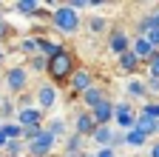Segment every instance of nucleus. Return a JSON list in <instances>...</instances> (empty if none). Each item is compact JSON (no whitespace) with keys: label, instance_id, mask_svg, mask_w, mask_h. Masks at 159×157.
I'll return each instance as SVG.
<instances>
[{"label":"nucleus","instance_id":"obj_21","mask_svg":"<svg viewBox=\"0 0 159 157\" xmlns=\"http://www.w3.org/2000/svg\"><path fill=\"white\" fill-rule=\"evenodd\" d=\"M136 129L148 137H153V134H159V120H153L148 114H136Z\"/></svg>","mask_w":159,"mask_h":157},{"label":"nucleus","instance_id":"obj_37","mask_svg":"<svg viewBox=\"0 0 159 157\" xmlns=\"http://www.w3.org/2000/svg\"><path fill=\"white\" fill-rule=\"evenodd\" d=\"M68 6H71L74 12H80V9H88L91 3H88V0H71V3H68Z\"/></svg>","mask_w":159,"mask_h":157},{"label":"nucleus","instance_id":"obj_19","mask_svg":"<svg viewBox=\"0 0 159 157\" xmlns=\"http://www.w3.org/2000/svg\"><path fill=\"white\" fill-rule=\"evenodd\" d=\"M46 129L57 137V143H60V140L66 143V140H68V134H71V131H68V123L63 120V117H54V120H48V123H46Z\"/></svg>","mask_w":159,"mask_h":157},{"label":"nucleus","instance_id":"obj_20","mask_svg":"<svg viewBox=\"0 0 159 157\" xmlns=\"http://www.w3.org/2000/svg\"><path fill=\"white\" fill-rule=\"evenodd\" d=\"M114 134H116V129H111V126H99V129L94 131V137H91V140H94L99 149H108V146L114 143Z\"/></svg>","mask_w":159,"mask_h":157},{"label":"nucleus","instance_id":"obj_29","mask_svg":"<svg viewBox=\"0 0 159 157\" xmlns=\"http://www.w3.org/2000/svg\"><path fill=\"white\" fill-rule=\"evenodd\" d=\"M9 157H20V154H26V143L23 140H9V146L3 149Z\"/></svg>","mask_w":159,"mask_h":157},{"label":"nucleus","instance_id":"obj_16","mask_svg":"<svg viewBox=\"0 0 159 157\" xmlns=\"http://www.w3.org/2000/svg\"><path fill=\"white\" fill-rule=\"evenodd\" d=\"M63 146H66V154H63V157H83V154H85V151H83L85 137H80L77 131H71V134H68V140H66Z\"/></svg>","mask_w":159,"mask_h":157},{"label":"nucleus","instance_id":"obj_36","mask_svg":"<svg viewBox=\"0 0 159 157\" xmlns=\"http://www.w3.org/2000/svg\"><path fill=\"white\" fill-rule=\"evenodd\" d=\"M145 40H148V43H151V46H153V49L159 52V29H153V32H148V34H145Z\"/></svg>","mask_w":159,"mask_h":157},{"label":"nucleus","instance_id":"obj_17","mask_svg":"<svg viewBox=\"0 0 159 157\" xmlns=\"http://www.w3.org/2000/svg\"><path fill=\"white\" fill-rule=\"evenodd\" d=\"M131 52H134V54H136L142 63H148L151 57H153V52H156V49H153V46L145 40V37H134V43H131Z\"/></svg>","mask_w":159,"mask_h":157},{"label":"nucleus","instance_id":"obj_11","mask_svg":"<svg viewBox=\"0 0 159 157\" xmlns=\"http://www.w3.org/2000/svg\"><path fill=\"white\" fill-rule=\"evenodd\" d=\"M97 129H99V126H97V120L91 117L88 109H85V111H80V114L74 117V131H77L80 137H85V140H88V137H94Z\"/></svg>","mask_w":159,"mask_h":157},{"label":"nucleus","instance_id":"obj_22","mask_svg":"<svg viewBox=\"0 0 159 157\" xmlns=\"http://www.w3.org/2000/svg\"><path fill=\"white\" fill-rule=\"evenodd\" d=\"M11 9H14L17 14H23V17H34V14H37L40 9H43V6H40L37 0H17V3H14Z\"/></svg>","mask_w":159,"mask_h":157},{"label":"nucleus","instance_id":"obj_32","mask_svg":"<svg viewBox=\"0 0 159 157\" xmlns=\"http://www.w3.org/2000/svg\"><path fill=\"white\" fill-rule=\"evenodd\" d=\"M145 89H148V97H151V100H159V77H148V80H145Z\"/></svg>","mask_w":159,"mask_h":157},{"label":"nucleus","instance_id":"obj_28","mask_svg":"<svg viewBox=\"0 0 159 157\" xmlns=\"http://www.w3.org/2000/svg\"><path fill=\"white\" fill-rule=\"evenodd\" d=\"M0 129H3V134L9 137V140H23V126L20 123H3Z\"/></svg>","mask_w":159,"mask_h":157},{"label":"nucleus","instance_id":"obj_10","mask_svg":"<svg viewBox=\"0 0 159 157\" xmlns=\"http://www.w3.org/2000/svg\"><path fill=\"white\" fill-rule=\"evenodd\" d=\"M91 117L97 120V126H111V123H114V117H116V103L108 97V100H102L99 106L91 109Z\"/></svg>","mask_w":159,"mask_h":157},{"label":"nucleus","instance_id":"obj_18","mask_svg":"<svg viewBox=\"0 0 159 157\" xmlns=\"http://www.w3.org/2000/svg\"><path fill=\"white\" fill-rule=\"evenodd\" d=\"M102 100H108V91H105L102 86H94V89H88V91L83 94V106H85L88 111H91L94 106H99Z\"/></svg>","mask_w":159,"mask_h":157},{"label":"nucleus","instance_id":"obj_38","mask_svg":"<svg viewBox=\"0 0 159 157\" xmlns=\"http://www.w3.org/2000/svg\"><path fill=\"white\" fill-rule=\"evenodd\" d=\"M97 157H116V151L108 146V149H97Z\"/></svg>","mask_w":159,"mask_h":157},{"label":"nucleus","instance_id":"obj_35","mask_svg":"<svg viewBox=\"0 0 159 157\" xmlns=\"http://www.w3.org/2000/svg\"><path fill=\"white\" fill-rule=\"evenodd\" d=\"M122 146H128V143H125V131H119V129H116V134H114V143H111V149L116 151V149H122Z\"/></svg>","mask_w":159,"mask_h":157},{"label":"nucleus","instance_id":"obj_30","mask_svg":"<svg viewBox=\"0 0 159 157\" xmlns=\"http://www.w3.org/2000/svg\"><path fill=\"white\" fill-rule=\"evenodd\" d=\"M139 114H148V117H153V120H159V100L142 103V106H139Z\"/></svg>","mask_w":159,"mask_h":157},{"label":"nucleus","instance_id":"obj_26","mask_svg":"<svg viewBox=\"0 0 159 157\" xmlns=\"http://www.w3.org/2000/svg\"><path fill=\"white\" fill-rule=\"evenodd\" d=\"M17 49L23 52V54H29V57H34V54H40V49H37V40H34V34H29V37H23V40L17 43Z\"/></svg>","mask_w":159,"mask_h":157},{"label":"nucleus","instance_id":"obj_13","mask_svg":"<svg viewBox=\"0 0 159 157\" xmlns=\"http://www.w3.org/2000/svg\"><path fill=\"white\" fill-rule=\"evenodd\" d=\"M116 69L122 71V74H136L139 69H142V60H139L134 52H125V54L116 57Z\"/></svg>","mask_w":159,"mask_h":157},{"label":"nucleus","instance_id":"obj_41","mask_svg":"<svg viewBox=\"0 0 159 157\" xmlns=\"http://www.w3.org/2000/svg\"><path fill=\"white\" fill-rule=\"evenodd\" d=\"M3 60H6V49L0 46V63H3Z\"/></svg>","mask_w":159,"mask_h":157},{"label":"nucleus","instance_id":"obj_40","mask_svg":"<svg viewBox=\"0 0 159 157\" xmlns=\"http://www.w3.org/2000/svg\"><path fill=\"white\" fill-rule=\"evenodd\" d=\"M148 154H151V157H159V140L151 143V151H148Z\"/></svg>","mask_w":159,"mask_h":157},{"label":"nucleus","instance_id":"obj_24","mask_svg":"<svg viewBox=\"0 0 159 157\" xmlns=\"http://www.w3.org/2000/svg\"><path fill=\"white\" fill-rule=\"evenodd\" d=\"M26 69L34 71V74H46V71H48V60H46L43 54H34V57H29V60H26Z\"/></svg>","mask_w":159,"mask_h":157},{"label":"nucleus","instance_id":"obj_5","mask_svg":"<svg viewBox=\"0 0 159 157\" xmlns=\"http://www.w3.org/2000/svg\"><path fill=\"white\" fill-rule=\"evenodd\" d=\"M136 114H139V109H136L131 100H119V103H116V117H114L116 129H119V131H131V129L136 126Z\"/></svg>","mask_w":159,"mask_h":157},{"label":"nucleus","instance_id":"obj_31","mask_svg":"<svg viewBox=\"0 0 159 157\" xmlns=\"http://www.w3.org/2000/svg\"><path fill=\"white\" fill-rule=\"evenodd\" d=\"M43 129H46V126H31V129H23V143H26V146H29V143H34L37 137L43 134Z\"/></svg>","mask_w":159,"mask_h":157},{"label":"nucleus","instance_id":"obj_25","mask_svg":"<svg viewBox=\"0 0 159 157\" xmlns=\"http://www.w3.org/2000/svg\"><path fill=\"white\" fill-rule=\"evenodd\" d=\"M125 143L134 146V149H139V146H145V143H148V134H142V131L134 126L131 131H125Z\"/></svg>","mask_w":159,"mask_h":157},{"label":"nucleus","instance_id":"obj_7","mask_svg":"<svg viewBox=\"0 0 159 157\" xmlns=\"http://www.w3.org/2000/svg\"><path fill=\"white\" fill-rule=\"evenodd\" d=\"M131 43H134V37L125 32V29H111L108 32V52L114 54V57H119V54H125V52H131Z\"/></svg>","mask_w":159,"mask_h":157},{"label":"nucleus","instance_id":"obj_8","mask_svg":"<svg viewBox=\"0 0 159 157\" xmlns=\"http://www.w3.org/2000/svg\"><path fill=\"white\" fill-rule=\"evenodd\" d=\"M34 97H37V109L40 111H51L57 106V86L54 83H40L34 89Z\"/></svg>","mask_w":159,"mask_h":157},{"label":"nucleus","instance_id":"obj_6","mask_svg":"<svg viewBox=\"0 0 159 157\" xmlns=\"http://www.w3.org/2000/svg\"><path fill=\"white\" fill-rule=\"evenodd\" d=\"M54 146H57V137H54L48 129H43V134H40L34 143L26 146V154H29V157H51V154H54Z\"/></svg>","mask_w":159,"mask_h":157},{"label":"nucleus","instance_id":"obj_4","mask_svg":"<svg viewBox=\"0 0 159 157\" xmlns=\"http://www.w3.org/2000/svg\"><path fill=\"white\" fill-rule=\"evenodd\" d=\"M29 77H31V71H29L26 63H23V66H11V69H6L3 83H6V89H9L11 94H23V91L29 89Z\"/></svg>","mask_w":159,"mask_h":157},{"label":"nucleus","instance_id":"obj_34","mask_svg":"<svg viewBox=\"0 0 159 157\" xmlns=\"http://www.w3.org/2000/svg\"><path fill=\"white\" fill-rule=\"evenodd\" d=\"M9 37H11V26L6 23V17H3V20H0V46H3V40H9Z\"/></svg>","mask_w":159,"mask_h":157},{"label":"nucleus","instance_id":"obj_14","mask_svg":"<svg viewBox=\"0 0 159 157\" xmlns=\"http://www.w3.org/2000/svg\"><path fill=\"white\" fill-rule=\"evenodd\" d=\"M153 29H159V9H153V12H148V14H142L136 20V37H145L148 32H153Z\"/></svg>","mask_w":159,"mask_h":157},{"label":"nucleus","instance_id":"obj_33","mask_svg":"<svg viewBox=\"0 0 159 157\" xmlns=\"http://www.w3.org/2000/svg\"><path fill=\"white\" fill-rule=\"evenodd\" d=\"M145 66H148V77H159V52H153V57Z\"/></svg>","mask_w":159,"mask_h":157},{"label":"nucleus","instance_id":"obj_39","mask_svg":"<svg viewBox=\"0 0 159 157\" xmlns=\"http://www.w3.org/2000/svg\"><path fill=\"white\" fill-rule=\"evenodd\" d=\"M6 146H9V137H6V134H3V129H0V151H3V149H6Z\"/></svg>","mask_w":159,"mask_h":157},{"label":"nucleus","instance_id":"obj_27","mask_svg":"<svg viewBox=\"0 0 159 157\" xmlns=\"http://www.w3.org/2000/svg\"><path fill=\"white\" fill-rule=\"evenodd\" d=\"M11 117H17V106L11 100H0V120H3V123H11Z\"/></svg>","mask_w":159,"mask_h":157},{"label":"nucleus","instance_id":"obj_2","mask_svg":"<svg viewBox=\"0 0 159 157\" xmlns=\"http://www.w3.org/2000/svg\"><path fill=\"white\" fill-rule=\"evenodd\" d=\"M51 26H54L60 34L74 37L80 29H83V17H80V12H74L68 3H60V6L51 12Z\"/></svg>","mask_w":159,"mask_h":157},{"label":"nucleus","instance_id":"obj_3","mask_svg":"<svg viewBox=\"0 0 159 157\" xmlns=\"http://www.w3.org/2000/svg\"><path fill=\"white\" fill-rule=\"evenodd\" d=\"M97 80H94V71L85 69V66H77L74 77L68 80V100H74V97H83L88 89H94Z\"/></svg>","mask_w":159,"mask_h":157},{"label":"nucleus","instance_id":"obj_23","mask_svg":"<svg viewBox=\"0 0 159 157\" xmlns=\"http://www.w3.org/2000/svg\"><path fill=\"white\" fill-rule=\"evenodd\" d=\"M85 29L91 34H102V32H108V20H105L102 14H91L88 20H85Z\"/></svg>","mask_w":159,"mask_h":157},{"label":"nucleus","instance_id":"obj_12","mask_svg":"<svg viewBox=\"0 0 159 157\" xmlns=\"http://www.w3.org/2000/svg\"><path fill=\"white\" fill-rule=\"evenodd\" d=\"M34 40H37V49H40V54H43V57H46V60H51V57H57L60 52H63V49H66L63 43H54V40H51V37H46V34H40V32L34 34Z\"/></svg>","mask_w":159,"mask_h":157},{"label":"nucleus","instance_id":"obj_1","mask_svg":"<svg viewBox=\"0 0 159 157\" xmlns=\"http://www.w3.org/2000/svg\"><path fill=\"white\" fill-rule=\"evenodd\" d=\"M74 71H77V60H74V52H68V49H63L57 57H51L48 60V83H54V86H68V80L74 77Z\"/></svg>","mask_w":159,"mask_h":157},{"label":"nucleus","instance_id":"obj_15","mask_svg":"<svg viewBox=\"0 0 159 157\" xmlns=\"http://www.w3.org/2000/svg\"><path fill=\"white\" fill-rule=\"evenodd\" d=\"M125 94L128 97H136V100H151L148 97V89H145V80H139V77H128V83H125Z\"/></svg>","mask_w":159,"mask_h":157},{"label":"nucleus","instance_id":"obj_9","mask_svg":"<svg viewBox=\"0 0 159 157\" xmlns=\"http://www.w3.org/2000/svg\"><path fill=\"white\" fill-rule=\"evenodd\" d=\"M43 120H46V111H40L37 106H17V123L23 129L43 126Z\"/></svg>","mask_w":159,"mask_h":157},{"label":"nucleus","instance_id":"obj_42","mask_svg":"<svg viewBox=\"0 0 159 157\" xmlns=\"http://www.w3.org/2000/svg\"><path fill=\"white\" fill-rule=\"evenodd\" d=\"M83 157H97V151H85V154H83Z\"/></svg>","mask_w":159,"mask_h":157}]
</instances>
